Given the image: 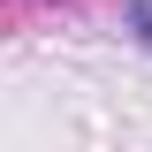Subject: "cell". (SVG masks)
Instances as JSON below:
<instances>
[{
    "instance_id": "6da1fadb",
    "label": "cell",
    "mask_w": 152,
    "mask_h": 152,
    "mask_svg": "<svg viewBox=\"0 0 152 152\" xmlns=\"http://www.w3.org/2000/svg\"><path fill=\"white\" fill-rule=\"evenodd\" d=\"M122 31H129L137 46H152V0H129V8H122Z\"/></svg>"
}]
</instances>
